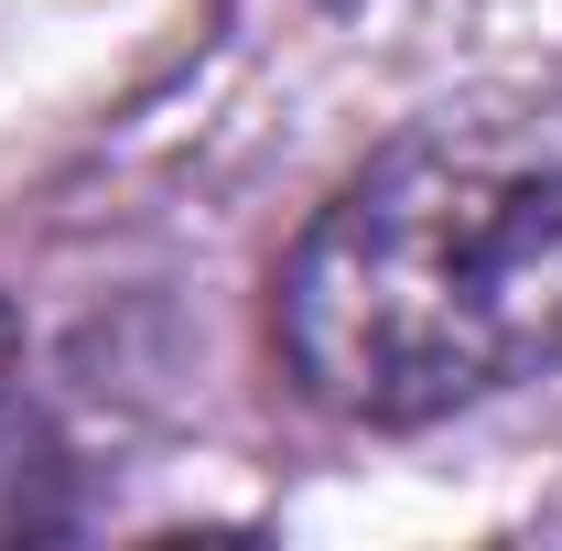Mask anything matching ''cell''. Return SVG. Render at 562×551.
<instances>
[{
    "label": "cell",
    "mask_w": 562,
    "mask_h": 551,
    "mask_svg": "<svg viewBox=\"0 0 562 551\" xmlns=\"http://www.w3.org/2000/svg\"><path fill=\"white\" fill-rule=\"evenodd\" d=\"M11 368H22V325H11V303H0V390H11Z\"/></svg>",
    "instance_id": "cell-3"
},
{
    "label": "cell",
    "mask_w": 562,
    "mask_h": 551,
    "mask_svg": "<svg viewBox=\"0 0 562 551\" xmlns=\"http://www.w3.org/2000/svg\"><path fill=\"white\" fill-rule=\"evenodd\" d=\"M303 401L368 432L508 401L562 368V87L432 109L368 151L281 260Z\"/></svg>",
    "instance_id": "cell-1"
},
{
    "label": "cell",
    "mask_w": 562,
    "mask_h": 551,
    "mask_svg": "<svg viewBox=\"0 0 562 551\" xmlns=\"http://www.w3.org/2000/svg\"><path fill=\"white\" fill-rule=\"evenodd\" d=\"M55 519H66V454L22 412V390H0V541H33Z\"/></svg>",
    "instance_id": "cell-2"
}]
</instances>
